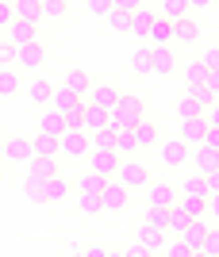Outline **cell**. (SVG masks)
<instances>
[{
  "instance_id": "6da1fadb",
  "label": "cell",
  "mask_w": 219,
  "mask_h": 257,
  "mask_svg": "<svg viewBox=\"0 0 219 257\" xmlns=\"http://www.w3.org/2000/svg\"><path fill=\"white\" fill-rule=\"evenodd\" d=\"M116 181H120L127 192H135V188H146V184H150V165H146L143 158H135V154H131V158H123V161H120Z\"/></svg>"
},
{
  "instance_id": "7a4b0ae2",
  "label": "cell",
  "mask_w": 219,
  "mask_h": 257,
  "mask_svg": "<svg viewBox=\"0 0 219 257\" xmlns=\"http://www.w3.org/2000/svg\"><path fill=\"white\" fill-rule=\"evenodd\" d=\"M158 158H162L169 169H181V165H188V161H192V146L177 135V139H165L162 146H158Z\"/></svg>"
},
{
  "instance_id": "3957f363",
  "label": "cell",
  "mask_w": 219,
  "mask_h": 257,
  "mask_svg": "<svg viewBox=\"0 0 219 257\" xmlns=\"http://www.w3.org/2000/svg\"><path fill=\"white\" fill-rule=\"evenodd\" d=\"M88 150H92V135H85L81 127H69L66 135H62V154H66L69 161H81V158H88Z\"/></svg>"
},
{
  "instance_id": "277c9868",
  "label": "cell",
  "mask_w": 219,
  "mask_h": 257,
  "mask_svg": "<svg viewBox=\"0 0 219 257\" xmlns=\"http://www.w3.org/2000/svg\"><path fill=\"white\" fill-rule=\"evenodd\" d=\"M123 207H127V188H123L116 177H108L104 192H100V211H104V215H120Z\"/></svg>"
},
{
  "instance_id": "5b68a950",
  "label": "cell",
  "mask_w": 219,
  "mask_h": 257,
  "mask_svg": "<svg viewBox=\"0 0 219 257\" xmlns=\"http://www.w3.org/2000/svg\"><path fill=\"white\" fill-rule=\"evenodd\" d=\"M88 169L92 173H100V177H116V173H120V154L116 150H96V146H92V150H88Z\"/></svg>"
},
{
  "instance_id": "8992f818",
  "label": "cell",
  "mask_w": 219,
  "mask_h": 257,
  "mask_svg": "<svg viewBox=\"0 0 219 257\" xmlns=\"http://www.w3.org/2000/svg\"><path fill=\"white\" fill-rule=\"evenodd\" d=\"M120 96H123V88L112 85V81H104V85H92L85 92V104H96V107H104V111H112V107L120 104Z\"/></svg>"
},
{
  "instance_id": "52a82bcc",
  "label": "cell",
  "mask_w": 219,
  "mask_h": 257,
  "mask_svg": "<svg viewBox=\"0 0 219 257\" xmlns=\"http://www.w3.org/2000/svg\"><path fill=\"white\" fill-rule=\"evenodd\" d=\"M31 158H35V139H23V135H12V139H4V161L27 165Z\"/></svg>"
},
{
  "instance_id": "ba28073f",
  "label": "cell",
  "mask_w": 219,
  "mask_h": 257,
  "mask_svg": "<svg viewBox=\"0 0 219 257\" xmlns=\"http://www.w3.org/2000/svg\"><path fill=\"white\" fill-rule=\"evenodd\" d=\"M177 196H181V192H177L169 181H150V184H146V204H150V207H173Z\"/></svg>"
},
{
  "instance_id": "9c48e42d",
  "label": "cell",
  "mask_w": 219,
  "mask_h": 257,
  "mask_svg": "<svg viewBox=\"0 0 219 257\" xmlns=\"http://www.w3.org/2000/svg\"><path fill=\"white\" fill-rule=\"evenodd\" d=\"M66 196H69V181L62 177V173H54V177L39 181V200H46V204H62Z\"/></svg>"
},
{
  "instance_id": "30bf717a",
  "label": "cell",
  "mask_w": 219,
  "mask_h": 257,
  "mask_svg": "<svg viewBox=\"0 0 219 257\" xmlns=\"http://www.w3.org/2000/svg\"><path fill=\"white\" fill-rule=\"evenodd\" d=\"M50 107H58L62 115H69V111H81V107H85V96H77L73 88H66V85H54V92H50Z\"/></svg>"
},
{
  "instance_id": "8fae6325",
  "label": "cell",
  "mask_w": 219,
  "mask_h": 257,
  "mask_svg": "<svg viewBox=\"0 0 219 257\" xmlns=\"http://www.w3.org/2000/svg\"><path fill=\"white\" fill-rule=\"evenodd\" d=\"M104 127H108V111H104V107H96V104L81 107V131H85V135H100Z\"/></svg>"
},
{
  "instance_id": "7c38bea8",
  "label": "cell",
  "mask_w": 219,
  "mask_h": 257,
  "mask_svg": "<svg viewBox=\"0 0 219 257\" xmlns=\"http://www.w3.org/2000/svg\"><path fill=\"white\" fill-rule=\"evenodd\" d=\"M4 31H8V46H12V50H20V46H27V43L39 39L35 23H27V20H16L12 27H4Z\"/></svg>"
},
{
  "instance_id": "4fadbf2b",
  "label": "cell",
  "mask_w": 219,
  "mask_h": 257,
  "mask_svg": "<svg viewBox=\"0 0 219 257\" xmlns=\"http://www.w3.org/2000/svg\"><path fill=\"white\" fill-rule=\"evenodd\" d=\"M192 169L200 173V177H208L211 169H219V150H211V146H192Z\"/></svg>"
},
{
  "instance_id": "5bb4252c",
  "label": "cell",
  "mask_w": 219,
  "mask_h": 257,
  "mask_svg": "<svg viewBox=\"0 0 219 257\" xmlns=\"http://www.w3.org/2000/svg\"><path fill=\"white\" fill-rule=\"evenodd\" d=\"M208 230H211V223H204V219H188V226L181 230V242H185L192 253H196L200 246H204V238H208Z\"/></svg>"
},
{
  "instance_id": "9a60e30c",
  "label": "cell",
  "mask_w": 219,
  "mask_h": 257,
  "mask_svg": "<svg viewBox=\"0 0 219 257\" xmlns=\"http://www.w3.org/2000/svg\"><path fill=\"white\" fill-rule=\"evenodd\" d=\"M16 62L23 65V69H39V65L46 62V46L35 39V43H27V46H20L16 50Z\"/></svg>"
},
{
  "instance_id": "2e32d148",
  "label": "cell",
  "mask_w": 219,
  "mask_h": 257,
  "mask_svg": "<svg viewBox=\"0 0 219 257\" xmlns=\"http://www.w3.org/2000/svg\"><path fill=\"white\" fill-rule=\"evenodd\" d=\"M158 16H162V12H154L150 4H139V8L131 12V35H150V27H154Z\"/></svg>"
},
{
  "instance_id": "e0dca14e",
  "label": "cell",
  "mask_w": 219,
  "mask_h": 257,
  "mask_svg": "<svg viewBox=\"0 0 219 257\" xmlns=\"http://www.w3.org/2000/svg\"><path fill=\"white\" fill-rule=\"evenodd\" d=\"M158 249H162V234L150 230V226H143V230L135 234V242H131V253H158Z\"/></svg>"
},
{
  "instance_id": "ac0fdd59",
  "label": "cell",
  "mask_w": 219,
  "mask_h": 257,
  "mask_svg": "<svg viewBox=\"0 0 219 257\" xmlns=\"http://www.w3.org/2000/svg\"><path fill=\"white\" fill-rule=\"evenodd\" d=\"M135 139H139V150H154V146H158V123L143 115L135 123Z\"/></svg>"
},
{
  "instance_id": "d6986e66",
  "label": "cell",
  "mask_w": 219,
  "mask_h": 257,
  "mask_svg": "<svg viewBox=\"0 0 219 257\" xmlns=\"http://www.w3.org/2000/svg\"><path fill=\"white\" fill-rule=\"evenodd\" d=\"M62 85H66V88H73L77 96H85L88 88H92V77H88V69L73 65V69H66V77H62Z\"/></svg>"
},
{
  "instance_id": "ffe728a7",
  "label": "cell",
  "mask_w": 219,
  "mask_h": 257,
  "mask_svg": "<svg viewBox=\"0 0 219 257\" xmlns=\"http://www.w3.org/2000/svg\"><path fill=\"white\" fill-rule=\"evenodd\" d=\"M27 169H31V177H35V181H46V177L62 173V169H58V158H46V154H35V158L27 161Z\"/></svg>"
},
{
  "instance_id": "44dd1931",
  "label": "cell",
  "mask_w": 219,
  "mask_h": 257,
  "mask_svg": "<svg viewBox=\"0 0 219 257\" xmlns=\"http://www.w3.org/2000/svg\"><path fill=\"white\" fill-rule=\"evenodd\" d=\"M204 131H208L204 119H181V131H177V135H181L188 146H200V142H204Z\"/></svg>"
},
{
  "instance_id": "7402d4cb",
  "label": "cell",
  "mask_w": 219,
  "mask_h": 257,
  "mask_svg": "<svg viewBox=\"0 0 219 257\" xmlns=\"http://www.w3.org/2000/svg\"><path fill=\"white\" fill-rule=\"evenodd\" d=\"M177 69V58L169 46H154V77H169Z\"/></svg>"
},
{
  "instance_id": "603a6c76",
  "label": "cell",
  "mask_w": 219,
  "mask_h": 257,
  "mask_svg": "<svg viewBox=\"0 0 219 257\" xmlns=\"http://www.w3.org/2000/svg\"><path fill=\"white\" fill-rule=\"evenodd\" d=\"M146 39H150L154 46H169V43H173V20H165V16H158Z\"/></svg>"
},
{
  "instance_id": "cb8c5ba5",
  "label": "cell",
  "mask_w": 219,
  "mask_h": 257,
  "mask_svg": "<svg viewBox=\"0 0 219 257\" xmlns=\"http://www.w3.org/2000/svg\"><path fill=\"white\" fill-rule=\"evenodd\" d=\"M196 39H200V27H196L192 20H188V16L173 23V43H181V46H192Z\"/></svg>"
},
{
  "instance_id": "d4e9b609",
  "label": "cell",
  "mask_w": 219,
  "mask_h": 257,
  "mask_svg": "<svg viewBox=\"0 0 219 257\" xmlns=\"http://www.w3.org/2000/svg\"><path fill=\"white\" fill-rule=\"evenodd\" d=\"M12 12H16V20L39 23V20H43V0H16V4H12Z\"/></svg>"
},
{
  "instance_id": "484cf974",
  "label": "cell",
  "mask_w": 219,
  "mask_h": 257,
  "mask_svg": "<svg viewBox=\"0 0 219 257\" xmlns=\"http://www.w3.org/2000/svg\"><path fill=\"white\" fill-rule=\"evenodd\" d=\"M50 92H54V85L46 77H31V85H27V100L31 104H50Z\"/></svg>"
},
{
  "instance_id": "4316f807",
  "label": "cell",
  "mask_w": 219,
  "mask_h": 257,
  "mask_svg": "<svg viewBox=\"0 0 219 257\" xmlns=\"http://www.w3.org/2000/svg\"><path fill=\"white\" fill-rule=\"evenodd\" d=\"M20 73L16 69H8V65H0V100H12L16 92H20Z\"/></svg>"
},
{
  "instance_id": "83f0119b",
  "label": "cell",
  "mask_w": 219,
  "mask_h": 257,
  "mask_svg": "<svg viewBox=\"0 0 219 257\" xmlns=\"http://www.w3.org/2000/svg\"><path fill=\"white\" fill-rule=\"evenodd\" d=\"M43 131H46V135H54V139H62V135L69 131V123H66V115H62L58 107H50V111L43 115Z\"/></svg>"
},
{
  "instance_id": "f1b7e54d",
  "label": "cell",
  "mask_w": 219,
  "mask_h": 257,
  "mask_svg": "<svg viewBox=\"0 0 219 257\" xmlns=\"http://www.w3.org/2000/svg\"><path fill=\"white\" fill-rule=\"evenodd\" d=\"M104 184H108V177H100V173L88 169V177L77 181V192H81V196H100V192H104Z\"/></svg>"
},
{
  "instance_id": "f546056e",
  "label": "cell",
  "mask_w": 219,
  "mask_h": 257,
  "mask_svg": "<svg viewBox=\"0 0 219 257\" xmlns=\"http://www.w3.org/2000/svg\"><path fill=\"white\" fill-rule=\"evenodd\" d=\"M177 204L185 207L192 219H204V215H208V196H177Z\"/></svg>"
},
{
  "instance_id": "4dcf8cb0",
  "label": "cell",
  "mask_w": 219,
  "mask_h": 257,
  "mask_svg": "<svg viewBox=\"0 0 219 257\" xmlns=\"http://www.w3.org/2000/svg\"><path fill=\"white\" fill-rule=\"evenodd\" d=\"M158 12H162L165 20H185L188 16V0H162V4H158Z\"/></svg>"
},
{
  "instance_id": "1f68e13d",
  "label": "cell",
  "mask_w": 219,
  "mask_h": 257,
  "mask_svg": "<svg viewBox=\"0 0 219 257\" xmlns=\"http://www.w3.org/2000/svg\"><path fill=\"white\" fill-rule=\"evenodd\" d=\"M139 150V139H135V131H116V154L120 158H131Z\"/></svg>"
},
{
  "instance_id": "d6a6232c",
  "label": "cell",
  "mask_w": 219,
  "mask_h": 257,
  "mask_svg": "<svg viewBox=\"0 0 219 257\" xmlns=\"http://www.w3.org/2000/svg\"><path fill=\"white\" fill-rule=\"evenodd\" d=\"M35 154H46V158H58V154H62V139H54V135H39V139H35Z\"/></svg>"
},
{
  "instance_id": "836d02e7",
  "label": "cell",
  "mask_w": 219,
  "mask_h": 257,
  "mask_svg": "<svg viewBox=\"0 0 219 257\" xmlns=\"http://www.w3.org/2000/svg\"><path fill=\"white\" fill-rule=\"evenodd\" d=\"M146 226L158 230V234H165V230H169V207H150V211H146Z\"/></svg>"
},
{
  "instance_id": "e575fe53",
  "label": "cell",
  "mask_w": 219,
  "mask_h": 257,
  "mask_svg": "<svg viewBox=\"0 0 219 257\" xmlns=\"http://www.w3.org/2000/svg\"><path fill=\"white\" fill-rule=\"evenodd\" d=\"M185 96H192V100H196L200 107H204V111H208V107H211V104L219 100L215 92H211V88H204V85H188V92H185Z\"/></svg>"
},
{
  "instance_id": "d590c367",
  "label": "cell",
  "mask_w": 219,
  "mask_h": 257,
  "mask_svg": "<svg viewBox=\"0 0 219 257\" xmlns=\"http://www.w3.org/2000/svg\"><path fill=\"white\" fill-rule=\"evenodd\" d=\"M177 119H204V107H200L192 96H181V104H177Z\"/></svg>"
},
{
  "instance_id": "8d00e7d4",
  "label": "cell",
  "mask_w": 219,
  "mask_h": 257,
  "mask_svg": "<svg viewBox=\"0 0 219 257\" xmlns=\"http://www.w3.org/2000/svg\"><path fill=\"white\" fill-rule=\"evenodd\" d=\"M131 69L135 73H154V50H135L131 54Z\"/></svg>"
},
{
  "instance_id": "74e56055",
  "label": "cell",
  "mask_w": 219,
  "mask_h": 257,
  "mask_svg": "<svg viewBox=\"0 0 219 257\" xmlns=\"http://www.w3.org/2000/svg\"><path fill=\"white\" fill-rule=\"evenodd\" d=\"M188 219H192V215H188L181 204H173V207H169V230H177V234H181V230L188 226Z\"/></svg>"
},
{
  "instance_id": "f35d334b",
  "label": "cell",
  "mask_w": 219,
  "mask_h": 257,
  "mask_svg": "<svg viewBox=\"0 0 219 257\" xmlns=\"http://www.w3.org/2000/svg\"><path fill=\"white\" fill-rule=\"evenodd\" d=\"M200 257H219V226H211L208 230V238H204V246L196 249Z\"/></svg>"
},
{
  "instance_id": "ab89813d",
  "label": "cell",
  "mask_w": 219,
  "mask_h": 257,
  "mask_svg": "<svg viewBox=\"0 0 219 257\" xmlns=\"http://www.w3.org/2000/svg\"><path fill=\"white\" fill-rule=\"evenodd\" d=\"M177 192H181V196H208V188H204V177H192V181L177 184Z\"/></svg>"
},
{
  "instance_id": "60d3db41",
  "label": "cell",
  "mask_w": 219,
  "mask_h": 257,
  "mask_svg": "<svg viewBox=\"0 0 219 257\" xmlns=\"http://www.w3.org/2000/svg\"><path fill=\"white\" fill-rule=\"evenodd\" d=\"M108 20H112V31H120V35H131V16H127V12H112Z\"/></svg>"
},
{
  "instance_id": "b9f144b4",
  "label": "cell",
  "mask_w": 219,
  "mask_h": 257,
  "mask_svg": "<svg viewBox=\"0 0 219 257\" xmlns=\"http://www.w3.org/2000/svg\"><path fill=\"white\" fill-rule=\"evenodd\" d=\"M188 85H204V77H208V65L204 62H188Z\"/></svg>"
},
{
  "instance_id": "7bdbcfd3",
  "label": "cell",
  "mask_w": 219,
  "mask_h": 257,
  "mask_svg": "<svg viewBox=\"0 0 219 257\" xmlns=\"http://www.w3.org/2000/svg\"><path fill=\"white\" fill-rule=\"evenodd\" d=\"M92 146H96V150H116V131H100V135H92Z\"/></svg>"
},
{
  "instance_id": "ee69618b",
  "label": "cell",
  "mask_w": 219,
  "mask_h": 257,
  "mask_svg": "<svg viewBox=\"0 0 219 257\" xmlns=\"http://www.w3.org/2000/svg\"><path fill=\"white\" fill-rule=\"evenodd\" d=\"M43 16H50V20L66 16V0H43Z\"/></svg>"
},
{
  "instance_id": "f6af8a7d",
  "label": "cell",
  "mask_w": 219,
  "mask_h": 257,
  "mask_svg": "<svg viewBox=\"0 0 219 257\" xmlns=\"http://www.w3.org/2000/svg\"><path fill=\"white\" fill-rule=\"evenodd\" d=\"M85 8L92 16H112V0H85Z\"/></svg>"
},
{
  "instance_id": "bcb514c9",
  "label": "cell",
  "mask_w": 219,
  "mask_h": 257,
  "mask_svg": "<svg viewBox=\"0 0 219 257\" xmlns=\"http://www.w3.org/2000/svg\"><path fill=\"white\" fill-rule=\"evenodd\" d=\"M81 211L85 215H100V196H81Z\"/></svg>"
},
{
  "instance_id": "7dc6e473",
  "label": "cell",
  "mask_w": 219,
  "mask_h": 257,
  "mask_svg": "<svg viewBox=\"0 0 219 257\" xmlns=\"http://www.w3.org/2000/svg\"><path fill=\"white\" fill-rule=\"evenodd\" d=\"M139 4H143V0H112V12H127V16H131Z\"/></svg>"
},
{
  "instance_id": "c3c4849f",
  "label": "cell",
  "mask_w": 219,
  "mask_h": 257,
  "mask_svg": "<svg viewBox=\"0 0 219 257\" xmlns=\"http://www.w3.org/2000/svg\"><path fill=\"white\" fill-rule=\"evenodd\" d=\"M12 23H16V12H12V4L0 0V27H12Z\"/></svg>"
},
{
  "instance_id": "681fc988",
  "label": "cell",
  "mask_w": 219,
  "mask_h": 257,
  "mask_svg": "<svg viewBox=\"0 0 219 257\" xmlns=\"http://www.w3.org/2000/svg\"><path fill=\"white\" fill-rule=\"evenodd\" d=\"M204 188H208V196H219V169H211L204 177Z\"/></svg>"
},
{
  "instance_id": "f907efd6",
  "label": "cell",
  "mask_w": 219,
  "mask_h": 257,
  "mask_svg": "<svg viewBox=\"0 0 219 257\" xmlns=\"http://www.w3.org/2000/svg\"><path fill=\"white\" fill-rule=\"evenodd\" d=\"M208 223L219 226V196H208Z\"/></svg>"
},
{
  "instance_id": "816d5d0a",
  "label": "cell",
  "mask_w": 219,
  "mask_h": 257,
  "mask_svg": "<svg viewBox=\"0 0 219 257\" xmlns=\"http://www.w3.org/2000/svg\"><path fill=\"white\" fill-rule=\"evenodd\" d=\"M200 62L208 65V69H219V46H211V50H204V58Z\"/></svg>"
},
{
  "instance_id": "f5cc1de1",
  "label": "cell",
  "mask_w": 219,
  "mask_h": 257,
  "mask_svg": "<svg viewBox=\"0 0 219 257\" xmlns=\"http://www.w3.org/2000/svg\"><path fill=\"white\" fill-rule=\"evenodd\" d=\"M204 146L219 150V127H208V131H204Z\"/></svg>"
},
{
  "instance_id": "db71d44e",
  "label": "cell",
  "mask_w": 219,
  "mask_h": 257,
  "mask_svg": "<svg viewBox=\"0 0 219 257\" xmlns=\"http://www.w3.org/2000/svg\"><path fill=\"white\" fill-rule=\"evenodd\" d=\"M204 123H208V127H219V100L208 107V111H204Z\"/></svg>"
},
{
  "instance_id": "11a10c76",
  "label": "cell",
  "mask_w": 219,
  "mask_h": 257,
  "mask_svg": "<svg viewBox=\"0 0 219 257\" xmlns=\"http://www.w3.org/2000/svg\"><path fill=\"white\" fill-rule=\"evenodd\" d=\"M204 88H211L219 96V69H208V77H204Z\"/></svg>"
},
{
  "instance_id": "9f6ffc18",
  "label": "cell",
  "mask_w": 219,
  "mask_h": 257,
  "mask_svg": "<svg viewBox=\"0 0 219 257\" xmlns=\"http://www.w3.org/2000/svg\"><path fill=\"white\" fill-rule=\"evenodd\" d=\"M12 58H16V50H12V46H0V65H8Z\"/></svg>"
},
{
  "instance_id": "6f0895ef",
  "label": "cell",
  "mask_w": 219,
  "mask_h": 257,
  "mask_svg": "<svg viewBox=\"0 0 219 257\" xmlns=\"http://www.w3.org/2000/svg\"><path fill=\"white\" fill-rule=\"evenodd\" d=\"M188 8H211V0H188Z\"/></svg>"
},
{
  "instance_id": "680465c9",
  "label": "cell",
  "mask_w": 219,
  "mask_h": 257,
  "mask_svg": "<svg viewBox=\"0 0 219 257\" xmlns=\"http://www.w3.org/2000/svg\"><path fill=\"white\" fill-rule=\"evenodd\" d=\"M0 161H4V139H0Z\"/></svg>"
},
{
  "instance_id": "91938a15",
  "label": "cell",
  "mask_w": 219,
  "mask_h": 257,
  "mask_svg": "<svg viewBox=\"0 0 219 257\" xmlns=\"http://www.w3.org/2000/svg\"><path fill=\"white\" fill-rule=\"evenodd\" d=\"M4 4H16V0H4Z\"/></svg>"
},
{
  "instance_id": "94428289",
  "label": "cell",
  "mask_w": 219,
  "mask_h": 257,
  "mask_svg": "<svg viewBox=\"0 0 219 257\" xmlns=\"http://www.w3.org/2000/svg\"><path fill=\"white\" fill-rule=\"evenodd\" d=\"M154 4H162V0H154Z\"/></svg>"
}]
</instances>
